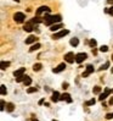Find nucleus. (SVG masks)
<instances>
[{
    "label": "nucleus",
    "instance_id": "8",
    "mask_svg": "<svg viewBox=\"0 0 113 121\" xmlns=\"http://www.w3.org/2000/svg\"><path fill=\"white\" fill-rule=\"evenodd\" d=\"M60 100H66L67 103H72V98H70V95L68 93H63V94H61Z\"/></svg>",
    "mask_w": 113,
    "mask_h": 121
},
{
    "label": "nucleus",
    "instance_id": "38",
    "mask_svg": "<svg viewBox=\"0 0 113 121\" xmlns=\"http://www.w3.org/2000/svg\"><path fill=\"white\" fill-rule=\"evenodd\" d=\"M111 72H112V73H113V69H112V70H111Z\"/></svg>",
    "mask_w": 113,
    "mask_h": 121
},
{
    "label": "nucleus",
    "instance_id": "23",
    "mask_svg": "<svg viewBox=\"0 0 113 121\" xmlns=\"http://www.w3.org/2000/svg\"><path fill=\"white\" fill-rule=\"evenodd\" d=\"M0 88H1V91H0V93H1V95H5L6 93H8V91H6V87L4 86V84H1V86H0Z\"/></svg>",
    "mask_w": 113,
    "mask_h": 121
},
{
    "label": "nucleus",
    "instance_id": "15",
    "mask_svg": "<svg viewBox=\"0 0 113 121\" xmlns=\"http://www.w3.org/2000/svg\"><path fill=\"white\" fill-rule=\"evenodd\" d=\"M60 28H62V23H55V25H52V26L50 27V30H51L52 32H56V31H58Z\"/></svg>",
    "mask_w": 113,
    "mask_h": 121
},
{
    "label": "nucleus",
    "instance_id": "3",
    "mask_svg": "<svg viewBox=\"0 0 113 121\" xmlns=\"http://www.w3.org/2000/svg\"><path fill=\"white\" fill-rule=\"evenodd\" d=\"M69 33L68 30H62V31H58L57 33H54L52 34V39H60L62 37H65V35H67Z\"/></svg>",
    "mask_w": 113,
    "mask_h": 121
},
{
    "label": "nucleus",
    "instance_id": "24",
    "mask_svg": "<svg viewBox=\"0 0 113 121\" xmlns=\"http://www.w3.org/2000/svg\"><path fill=\"white\" fill-rule=\"evenodd\" d=\"M105 12H107V13H109L111 16H113V6H112V8H107V9H105Z\"/></svg>",
    "mask_w": 113,
    "mask_h": 121
},
{
    "label": "nucleus",
    "instance_id": "33",
    "mask_svg": "<svg viewBox=\"0 0 113 121\" xmlns=\"http://www.w3.org/2000/svg\"><path fill=\"white\" fill-rule=\"evenodd\" d=\"M62 88H63V89H67V88H68V83H67V82H65V83L62 84Z\"/></svg>",
    "mask_w": 113,
    "mask_h": 121
},
{
    "label": "nucleus",
    "instance_id": "30",
    "mask_svg": "<svg viewBox=\"0 0 113 121\" xmlns=\"http://www.w3.org/2000/svg\"><path fill=\"white\" fill-rule=\"evenodd\" d=\"M100 52H102V53L108 52V47H107V45H102V47L100 48Z\"/></svg>",
    "mask_w": 113,
    "mask_h": 121
},
{
    "label": "nucleus",
    "instance_id": "36",
    "mask_svg": "<svg viewBox=\"0 0 113 121\" xmlns=\"http://www.w3.org/2000/svg\"><path fill=\"white\" fill-rule=\"evenodd\" d=\"M32 121H38V119H35V117H32Z\"/></svg>",
    "mask_w": 113,
    "mask_h": 121
},
{
    "label": "nucleus",
    "instance_id": "37",
    "mask_svg": "<svg viewBox=\"0 0 113 121\" xmlns=\"http://www.w3.org/2000/svg\"><path fill=\"white\" fill-rule=\"evenodd\" d=\"M15 1H16V3H18V1H19V0H15Z\"/></svg>",
    "mask_w": 113,
    "mask_h": 121
},
{
    "label": "nucleus",
    "instance_id": "4",
    "mask_svg": "<svg viewBox=\"0 0 113 121\" xmlns=\"http://www.w3.org/2000/svg\"><path fill=\"white\" fill-rule=\"evenodd\" d=\"M65 60H66L68 64L74 62V61H75V55H74V53H72V52L67 53V54L65 55Z\"/></svg>",
    "mask_w": 113,
    "mask_h": 121
},
{
    "label": "nucleus",
    "instance_id": "9",
    "mask_svg": "<svg viewBox=\"0 0 113 121\" xmlns=\"http://www.w3.org/2000/svg\"><path fill=\"white\" fill-rule=\"evenodd\" d=\"M51 9L49 8V6H40V8L37 10V15H40V13H43V12H49Z\"/></svg>",
    "mask_w": 113,
    "mask_h": 121
},
{
    "label": "nucleus",
    "instance_id": "22",
    "mask_svg": "<svg viewBox=\"0 0 113 121\" xmlns=\"http://www.w3.org/2000/svg\"><path fill=\"white\" fill-rule=\"evenodd\" d=\"M23 83H24V86H29V84L32 83V78L27 76V77H26V80L23 81Z\"/></svg>",
    "mask_w": 113,
    "mask_h": 121
},
{
    "label": "nucleus",
    "instance_id": "10",
    "mask_svg": "<svg viewBox=\"0 0 113 121\" xmlns=\"http://www.w3.org/2000/svg\"><path fill=\"white\" fill-rule=\"evenodd\" d=\"M94 72V67H93V65H88L86 66V71L83 73V77H88L90 73H93Z\"/></svg>",
    "mask_w": 113,
    "mask_h": 121
},
{
    "label": "nucleus",
    "instance_id": "7",
    "mask_svg": "<svg viewBox=\"0 0 113 121\" xmlns=\"http://www.w3.org/2000/svg\"><path fill=\"white\" fill-rule=\"evenodd\" d=\"M66 69V64L65 62H62V64H60V65L57 66V67H55L54 70H52V72H55V73H58V72H62L63 70Z\"/></svg>",
    "mask_w": 113,
    "mask_h": 121
},
{
    "label": "nucleus",
    "instance_id": "34",
    "mask_svg": "<svg viewBox=\"0 0 113 121\" xmlns=\"http://www.w3.org/2000/svg\"><path fill=\"white\" fill-rule=\"evenodd\" d=\"M109 104H111V105H113V97L109 99Z\"/></svg>",
    "mask_w": 113,
    "mask_h": 121
},
{
    "label": "nucleus",
    "instance_id": "35",
    "mask_svg": "<svg viewBox=\"0 0 113 121\" xmlns=\"http://www.w3.org/2000/svg\"><path fill=\"white\" fill-rule=\"evenodd\" d=\"M43 103H44V99H40V100H39V104L41 105V104H43Z\"/></svg>",
    "mask_w": 113,
    "mask_h": 121
},
{
    "label": "nucleus",
    "instance_id": "6",
    "mask_svg": "<svg viewBox=\"0 0 113 121\" xmlns=\"http://www.w3.org/2000/svg\"><path fill=\"white\" fill-rule=\"evenodd\" d=\"M111 93H112V89H109V88H105V92H103V93H101V94H100V97H98V99H100L101 102H103L105 99L108 97V94H111Z\"/></svg>",
    "mask_w": 113,
    "mask_h": 121
},
{
    "label": "nucleus",
    "instance_id": "32",
    "mask_svg": "<svg viewBox=\"0 0 113 121\" xmlns=\"http://www.w3.org/2000/svg\"><path fill=\"white\" fill-rule=\"evenodd\" d=\"M0 103H1V106H0V110L3 111V110L5 109V102H4V100H1V102H0Z\"/></svg>",
    "mask_w": 113,
    "mask_h": 121
},
{
    "label": "nucleus",
    "instance_id": "19",
    "mask_svg": "<svg viewBox=\"0 0 113 121\" xmlns=\"http://www.w3.org/2000/svg\"><path fill=\"white\" fill-rule=\"evenodd\" d=\"M0 66H1V70H5V69H8V67L10 66V62H9V61H1Z\"/></svg>",
    "mask_w": 113,
    "mask_h": 121
},
{
    "label": "nucleus",
    "instance_id": "40",
    "mask_svg": "<svg viewBox=\"0 0 113 121\" xmlns=\"http://www.w3.org/2000/svg\"><path fill=\"white\" fill-rule=\"evenodd\" d=\"M112 93H113V89H112Z\"/></svg>",
    "mask_w": 113,
    "mask_h": 121
},
{
    "label": "nucleus",
    "instance_id": "28",
    "mask_svg": "<svg viewBox=\"0 0 113 121\" xmlns=\"http://www.w3.org/2000/svg\"><path fill=\"white\" fill-rule=\"evenodd\" d=\"M37 91L38 89L35 88V87H29V88L27 89V93H34V92H37Z\"/></svg>",
    "mask_w": 113,
    "mask_h": 121
},
{
    "label": "nucleus",
    "instance_id": "31",
    "mask_svg": "<svg viewBox=\"0 0 113 121\" xmlns=\"http://www.w3.org/2000/svg\"><path fill=\"white\" fill-rule=\"evenodd\" d=\"M106 119H107V120H111V119H113V112H108L107 115H106Z\"/></svg>",
    "mask_w": 113,
    "mask_h": 121
},
{
    "label": "nucleus",
    "instance_id": "27",
    "mask_svg": "<svg viewBox=\"0 0 113 121\" xmlns=\"http://www.w3.org/2000/svg\"><path fill=\"white\" fill-rule=\"evenodd\" d=\"M26 77H27V76H24V75L19 76V77H16V81H17V82H22V81H24V80H26Z\"/></svg>",
    "mask_w": 113,
    "mask_h": 121
},
{
    "label": "nucleus",
    "instance_id": "17",
    "mask_svg": "<svg viewBox=\"0 0 113 121\" xmlns=\"http://www.w3.org/2000/svg\"><path fill=\"white\" fill-rule=\"evenodd\" d=\"M40 47H41V45H40L39 43H37V44H33V45L29 48V52H31V53H33V52H35V50H38V49H39Z\"/></svg>",
    "mask_w": 113,
    "mask_h": 121
},
{
    "label": "nucleus",
    "instance_id": "29",
    "mask_svg": "<svg viewBox=\"0 0 113 121\" xmlns=\"http://www.w3.org/2000/svg\"><path fill=\"white\" fill-rule=\"evenodd\" d=\"M95 103H96L95 99H91V100H89V102H86V103H85V105H86V106H90V105H94Z\"/></svg>",
    "mask_w": 113,
    "mask_h": 121
},
{
    "label": "nucleus",
    "instance_id": "5",
    "mask_svg": "<svg viewBox=\"0 0 113 121\" xmlns=\"http://www.w3.org/2000/svg\"><path fill=\"white\" fill-rule=\"evenodd\" d=\"M86 58H88V55H86L85 53H79V54H77V55H75V62L82 64Z\"/></svg>",
    "mask_w": 113,
    "mask_h": 121
},
{
    "label": "nucleus",
    "instance_id": "14",
    "mask_svg": "<svg viewBox=\"0 0 113 121\" xmlns=\"http://www.w3.org/2000/svg\"><path fill=\"white\" fill-rule=\"evenodd\" d=\"M23 30H24L26 32H32V31L34 30V27H33V23H31V22L26 23V25H24V27H23Z\"/></svg>",
    "mask_w": 113,
    "mask_h": 121
},
{
    "label": "nucleus",
    "instance_id": "13",
    "mask_svg": "<svg viewBox=\"0 0 113 121\" xmlns=\"http://www.w3.org/2000/svg\"><path fill=\"white\" fill-rule=\"evenodd\" d=\"M38 40V38L35 35H29L27 39H26V44H32V43H35Z\"/></svg>",
    "mask_w": 113,
    "mask_h": 121
},
{
    "label": "nucleus",
    "instance_id": "11",
    "mask_svg": "<svg viewBox=\"0 0 113 121\" xmlns=\"http://www.w3.org/2000/svg\"><path fill=\"white\" fill-rule=\"evenodd\" d=\"M24 72H26V67H21V69L16 70L15 72H13V76H15V77H19V76H22Z\"/></svg>",
    "mask_w": 113,
    "mask_h": 121
},
{
    "label": "nucleus",
    "instance_id": "1",
    "mask_svg": "<svg viewBox=\"0 0 113 121\" xmlns=\"http://www.w3.org/2000/svg\"><path fill=\"white\" fill-rule=\"evenodd\" d=\"M44 18H45V20H44V23H45L46 26H52V25L57 23V22H61V20H62L61 15H54V16L46 15Z\"/></svg>",
    "mask_w": 113,
    "mask_h": 121
},
{
    "label": "nucleus",
    "instance_id": "18",
    "mask_svg": "<svg viewBox=\"0 0 113 121\" xmlns=\"http://www.w3.org/2000/svg\"><path fill=\"white\" fill-rule=\"evenodd\" d=\"M69 43H70V45H72V47H77V45L79 44V39L78 38H72Z\"/></svg>",
    "mask_w": 113,
    "mask_h": 121
},
{
    "label": "nucleus",
    "instance_id": "26",
    "mask_svg": "<svg viewBox=\"0 0 113 121\" xmlns=\"http://www.w3.org/2000/svg\"><path fill=\"white\" fill-rule=\"evenodd\" d=\"M89 44H90L91 48H95V47H96V40H95V39H90V40H89Z\"/></svg>",
    "mask_w": 113,
    "mask_h": 121
},
{
    "label": "nucleus",
    "instance_id": "39",
    "mask_svg": "<svg viewBox=\"0 0 113 121\" xmlns=\"http://www.w3.org/2000/svg\"><path fill=\"white\" fill-rule=\"evenodd\" d=\"M111 58H112V60H113V54H112V56H111Z\"/></svg>",
    "mask_w": 113,
    "mask_h": 121
},
{
    "label": "nucleus",
    "instance_id": "16",
    "mask_svg": "<svg viewBox=\"0 0 113 121\" xmlns=\"http://www.w3.org/2000/svg\"><path fill=\"white\" fill-rule=\"evenodd\" d=\"M13 110H15V105H13V103H8L6 104V111L12 112Z\"/></svg>",
    "mask_w": 113,
    "mask_h": 121
},
{
    "label": "nucleus",
    "instance_id": "20",
    "mask_svg": "<svg viewBox=\"0 0 113 121\" xmlns=\"http://www.w3.org/2000/svg\"><path fill=\"white\" fill-rule=\"evenodd\" d=\"M41 67H43L41 64H34V65H33V71H34V72H35V71H40Z\"/></svg>",
    "mask_w": 113,
    "mask_h": 121
},
{
    "label": "nucleus",
    "instance_id": "25",
    "mask_svg": "<svg viewBox=\"0 0 113 121\" xmlns=\"http://www.w3.org/2000/svg\"><path fill=\"white\" fill-rule=\"evenodd\" d=\"M93 92L95 94H98L101 92V87H98V86H96V87H94V89H93Z\"/></svg>",
    "mask_w": 113,
    "mask_h": 121
},
{
    "label": "nucleus",
    "instance_id": "12",
    "mask_svg": "<svg viewBox=\"0 0 113 121\" xmlns=\"http://www.w3.org/2000/svg\"><path fill=\"white\" fill-rule=\"evenodd\" d=\"M60 98H61L60 93H58L57 91H55V92H54V94H52V97H51V100H52L54 103H57V102L60 100Z\"/></svg>",
    "mask_w": 113,
    "mask_h": 121
},
{
    "label": "nucleus",
    "instance_id": "21",
    "mask_svg": "<svg viewBox=\"0 0 113 121\" xmlns=\"http://www.w3.org/2000/svg\"><path fill=\"white\" fill-rule=\"evenodd\" d=\"M109 67V61H106L105 62V65H102L100 69H98V70H100V71H102V70H107Z\"/></svg>",
    "mask_w": 113,
    "mask_h": 121
},
{
    "label": "nucleus",
    "instance_id": "2",
    "mask_svg": "<svg viewBox=\"0 0 113 121\" xmlns=\"http://www.w3.org/2000/svg\"><path fill=\"white\" fill-rule=\"evenodd\" d=\"M26 18V15L23 12H16L15 15H13V20H15V22L17 23H22Z\"/></svg>",
    "mask_w": 113,
    "mask_h": 121
}]
</instances>
